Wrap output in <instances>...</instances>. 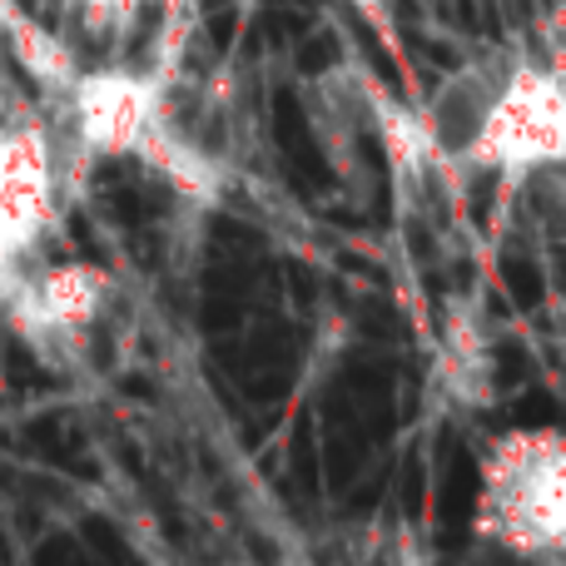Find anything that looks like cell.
<instances>
[{
  "label": "cell",
  "instance_id": "cell-1",
  "mask_svg": "<svg viewBox=\"0 0 566 566\" xmlns=\"http://www.w3.org/2000/svg\"><path fill=\"white\" fill-rule=\"evenodd\" d=\"M478 537L507 557L562 562L566 547V442L557 428H517L482 462Z\"/></svg>",
  "mask_w": 566,
  "mask_h": 566
},
{
  "label": "cell",
  "instance_id": "cell-2",
  "mask_svg": "<svg viewBox=\"0 0 566 566\" xmlns=\"http://www.w3.org/2000/svg\"><path fill=\"white\" fill-rule=\"evenodd\" d=\"M566 155V99L562 70L552 60L512 55L497 99L488 109L478 145L462 159V175H497L502 189L522 185L537 169H562Z\"/></svg>",
  "mask_w": 566,
  "mask_h": 566
},
{
  "label": "cell",
  "instance_id": "cell-3",
  "mask_svg": "<svg viewBox=\"0 0 566 566\" xmlns=\"http://www.w3.org/2000/svg\"><path fill=\"white\" fill-rule=\"evenodd\" d=\"M115 283L95 264H30L0 293V313L25 343H35L45 358H65L85 343V333L105 318Z\"/></svg>",
  "mask_w": 566,
  "mask_h": 566
},
{
  "label": "cell",
  "instance_id": "cell-4",
  "mask_svg": "<svg viewBox=\"0 0 566 566\" xmlns=\"http://www.w3.org/2000/svg\"><path fill=\"white\" fill-rule=\"evenodd\" d=\"M507 70H512V50H478V55H468L462 65H452L448 75L438 80L428 105L412 109L428 149L458 179H462V159H468V149L478 145L482 125H488V109H492V99H497Z\"/></svg>",
  "mask_w": 566,
  "mask_h": 566
},
{
  "label": "cell",
  "instance_id": "cell-5",
  "mask_svg": "<svg viewBox=\"0 0 566 566\" xmlns=\"http://www.w3.org/2000/svg\"><path fill=\"white\" fill-rule=\"evenodd\" d=\"M145 0H60V30L55 40L80 70L115 65L125 60L129 35L139 25Z\"/></svg>",
  "mask_w": 566,
  "mask_h": 566
},
{
  "label": "cell",
  "instance_id": "cell-6",
  "mask_svg": "<svg viewBox=\"0 0 566 566\" xmlns=\"http://www.w3.org/2000/svg\"><path fill=\"white\" fill-rule=\"evenodd\" d=\"M363 10H373V15H378V10H388V0H358Z\"/></svg>",
  "mask_w": 566,
  "mask_h": 566
}]
</instances>
